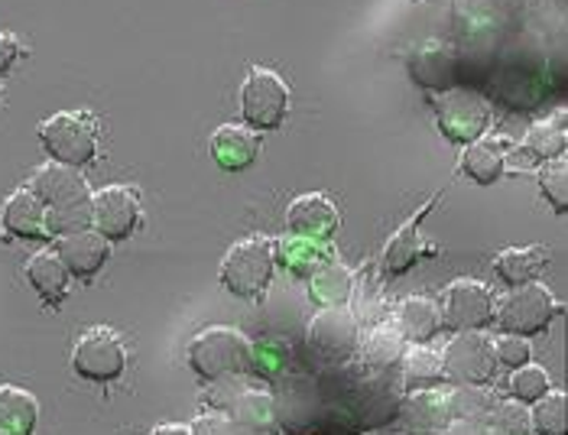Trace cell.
I'll list each match as a JSON object with an SVG mask.
<instances>
[{
    "mask_svg": "<svg viewBox=\"0 0 568 435\" xmlns=\"http://www.w3.org/2000/svg\"><path fill=\"white\" fill-rule=\"evenodd\" d=\"M91 221L104 241H124L140 224V199L124 185H104L91 195Z\"/></svg>",
    "mask_w": 568,
    "mask_h": 435,
    "instance_id": "obj_11",
    "label": "cell"
},
{
    "mask_svg": "<svg viewBox=\"0 0 568 435\" xmlns=\"http://www.w3.org/2000/svg\"><path fill=\"white\" fill-rule=\"evenodd\" d=\"M192 435H266L263 429H251V426H244V423H234V419H227L224 413H205V416H199L195 423H192Z\"/></svg>",
    "mask_w": 568,
    "mask_h": 435,
    "instance_id": "obj_33",
    "label": "cell"
},
{
    "mask_svg": "<svg viewBox=\"0 0 568 435\" xmlns=\"http://www.w3.org/2000/svg\"><path fill=\"white\" fill-rule=\"evenodd\" d=\"M40 423V403L23 387H0V435H33Z\"/></svg>",
    "mask_w": 568,
    "mask_h": 435,
    "instance_id": "obj_23",
    "label": "cell"
},
{
    "mask_svg": "<svg viewBox=\"0 0 568 435\" xmlns=\"http://www.w3.org/2000/svg\"><path fill=\"white\" fill-rule=\"evenodd\" d=\"M442 381H445L442 354L423 348V345H416L409 354H403V384H406V391H433Z\"/></svg>",
    "mask_w": 568,
    "mask_h": 435,
    "instance_id": "obj_28",
    "label": "cell"
},
{
    "mask_svg": "<svg viewBox=\"0 0 568 435\" xmlns=\"http://www.w3.org/2000/svg\"><path fill=\"white\" fill-rule=\"evenodd\" d=\"M338 209L328 195L322 192H308L300 195L290 212H286V227L290 234H300V237H312V241H328L335 231H338Z\"/></svg>",
    "mask_w": 568,
    "mask_h": 435,
    "instance_id": "obj_15",
    "label": "cell"
},
{
    "mask_svg": "<svg viewBox=\"0 0 568 435\" xmlns=\"http://www.w3.org/2000/svg\"><path fill=\"white\" fill-rule=\"evenodd\" d=\"M442 364H445V374L455 377L458 384L481 387L497 371L494 342L481 332H458L442 354Z\"/></svg>",
    "mask_w": 568,
    "mask_h": 435,
    "instance_id": "obj_9",
    "label": "cell"
},
{
    "mask_svg": "<svg viewBox=\"0 0 568 435\" xmlns=\"http://www.w3.org/2000/svg\"><path fill=\"white\" fill-rule=\"evenodd\" d=\"M442 325L455 332H481L494 322V296L478 280H455L442 300Z\"/></svg>",
    "mask_w": 568,
    "mask_h": 435,
    "instance_id": "obj_10",
    "label": "cell"
},
{
    "mask_svg": "<svg viewBox=\"0 0 568 435\" xmlns=\"http://www.w3.org/2000/svg\"><path fill=\"white\" fill-rule=\"evenodd\" d=\"M568 133H566V114H552L539 124H532V131L526 133V143L517 150V156H524V170L532 163H549L559 160L566 153Z\"/></svg>",
    "mask_w": 568,
    "mask_h": 435,
    "instance_id": "obj_19",
    "label": "cell"
},
{
    "mask_svg": "<svg viewBox=\"0 0 568 435\" xmlns=\"http://www.w3.org/2000/svg\"><path fill=\"white\" fill-rule=\"evenodd\" d=\"M510 396L517 403H536L539 396L549 393V374L536 364H524V367H514L510 374V384H507Z\"/></svg>",
    "mask_w": 568,
    "mask_h": 435,
    "instance_id": "obj_31",
    "label": "cell"
},
{
    "mask_svg": "<svg viewBox=\"0 0 568 435\" xmlns=\"http://www.w3.org/2000/svg\"><path fill=\"white\" fill-rule=\"evenodd\" d=\"M40 140H43L45 153L52 156V163L62 166H88L98 153V131L91 124L88 114L75 111H59L49 121L40 124Z\"/></svg>",
    "mask_w": 568,
    "mask_h": 435,
    "instance_id": "obj_4",
    "label": "cell"
},
{
    "mask_svg": "<svg viewBox=\"0 0 568 435\" xmlns=\"http://www.w3.org/2000/svg\"><path fill=\"white\" fill-rule=\"evenodd\" d=\"M276 251L263 234L237 241L221 261V283L234 296H261L273 280Z\"/></svg>",
    "mask_w": 568,
    "mask_h": 435,
    "instance_id": "obj_3",
    "label": "cell"
},
{
    "mask_svg": "<svg viewBox=\"0 0 568 435\" xmlns=\"http://www.w3.org/2000/svg\"><path fill=\"white\" fill-rule=\"evenodd\" d=\"M497 322L504 332L510 335H524V338H532L539 332H546L556 315H559V303L556 296L539 286V283H524V286H514L500 303H497Z\"/></svg>",
    "mask_w": 568,
    "mask_h": 435,
    "instance_id": "obj_5",
    "label": "cell"
},
{
    "mask_svg": "<svg viewBox=\"0 0 568 435\" xmlns=\"http://www.w3.org/2000/svg\"><path fill=\"white\" fill-rule=\"evenodd\" d=\"M37 199L45 209V231L49 234H65L75 227H85L91 221V192L85 179L75 173L72 166L62 163H45L33 173Z\"/></svg>",
    "mask_w": 568,
    "mask_h": 435,
    "instance_id": "obj_1",
    "label": "cell"
},
{
    "mask_svg": "<svg viewBox=\"0 0 568 435\" xmlns=\"http://www.w3.org/2000/svg\"><path fill=\"white\" fill-rule=\"evenodd\" d=\"M72 367L79 377L94 384H111L124 374L128 367V351L124 342L111 328H88L72 351Z\"/></svg>",
    "mask_w": 568,
    "mask_h": 435,
    "instance_id": "obj_8",
    "label": "cell"
},
{
    "mask_svg": "<svg viewBox=\"0 0 568 435\" xmlns=\"http://www.w3.org/2000/svg\"><path fill=\"white\" fill-rule=\"evenodd\" d=\"M552 261V251L542 247V244H532V247H510L504 254H497L494 261V270L504 283L510 286H524V283H532L546 266Z\"/></svg>",
    "mask_w": 568,
    "mask_h": 435,
    "instance_id": "obj_24",
    "label": "cell"
},
{
    "mask_svg": "<svg viewBox=\"0 0 568 435\" xmlns=\"http://www.w3.org/2000/svg\"><path fill=\"white\" fill-rule=\"evenodd\" d=\"M290 111V88L286 82L270 72L254 69L241 88V114L251 131H276L286 121Z\"/></svg>",
    "mask_w": 568,
    "mask_h": 435,
    "instance_id": "obj_6",
    "label": "cell"
},
{
    "mask_svg": "<svg viewBox=\"0 0 568 435\" xmlns=\"http://www.w3.org/2000/svg\"><path fill=\"white\" fill-rule=\"evenodd\" d=\"M494 357L500 361V364H507V367H524L529 364V357H532V348H529V342H526L524 335H504V338H497L494 342Z\"/></svg>",
    "mask_w": 568,
    "mask_h": 435,
    "instance_id": "obj_34",
    "label": "cell"
},
{
    "mask_svg": "<svg viewBox=\"0 0 568 435\" xmlns=\"http://www.w3.org/2000/svg\"><path fill=\"white\" fill-rule=\"evenodd\" d=\"M209 406L224 413L234 423H244L251 429H270L273 426V396L254 384H247L241 374L215 381V391L209 393Z\"/></svg>",
    "mask_w": 568,
    "mask_h": 435,
    "instance_id": "obj_7",
    "label": "cell"
},
{
    "mask_svg": "<svg viewBox=\"0 0 568 435\" xmlns=\"http://www.w3.org/2000/svg\"><path fill=\"white\" fill-rule=\"evenodd\" d=\"M507 146H510L507 140H490V136L471 140L462 153V173L478 185L497 182L507 166Z\"/></svg>",
    "mask_w": 568,
    "mask_h": 435,
    "instance_id": "obj_21",
    "label": "cell"
},
{
    "mask_svg": "<svg viewBox=\"0 0 568 435\" xmlns=\"http://www.w3.org/2000/svg\"><path fill=\"white\" fill-rule=\"evenodd\" d=\"M27 280L30 286L40 293L45 305H62L69 296V270L59 261L55 247L52 251H40L27 263Z\"/></svg>",
    "mask_w": 568,
    "mask_h": 435,
    "instance_id": "obj_22",
    "label": "cell"
},
{
    "mask_svg": "<svg viewBox=\"0 0 568 435\" xmlns=\"http://www.w3.org/2000/svg\"><path fill=\"white\" fill-rule=\"evenodd\" d=\"M396 328L406 342L426 345L442 332V308L429 296H409L396 308Z\"/></svg>",
    "mask_w": 568,
    "mask_h": 435,
    "instance_id": "obj_20",
    "label": "cell"
},
{
    "mask_svg": "<svg viewBox=\"0 0 568 435\" xmlns=\"http://www.w3.org/2000/svg\"><path fill=\"white\" fill-rule=\"evenodd\" d=\"M409 75H413L416 85L429 88V91H452L455 79H458V65H455V55L445 45L429 43L423 49H413Z\"/></svg>",
    "mask_w": 568,
    "mask_h": 435,
    "instance_id": "obj_18",
    "label": "cell"
},
{
    "mask_svg": "<svg viewBox=\"0 0 568 435\" xmlns=\"http://www.w3.org/2000/svg\"><path fill=\"white\" fill-rule=\"evenodd\" d=\"M357 338V318L345 305H328L308 322V348L328 361H348Z\"/></svg>",
    "mask_w": 568,
    "mask_h": 435,
    "instance_id": "obj_12",
    "label": "cell"
},
{
    "mask_svg": "<svg viewBox=\"0 0 568 435\" xmlns=\"http://www.w3.org/2000/svg\"><path fill=\"white\" fill-rule=\"evenodd\" d=\"M0 98H3V85H0Z\"/></svg>",
    "mask_w": 568,
    "mask_h": 435,
    "instance_id": "obj_37",
    "label": "cell"
},
{
    "mask_svg": "<svg viewBox=\"0 0 568 435\" xmlns=\"http://www.w3.org/2000/svg\"><path fill=\"white\" fill-rule=\"evenodd\" d=\"M429 209L433 205H426L423 212L416 218H409L399 231H396L394 237H390V244L384 247V273L387 276H399V273H406V270H413L416 263H419V254H423V237H419V224H423V218L429 215Z\"/></svg>",
    "mask_w": 568,
    "mask_h": 435,
    "instance_id": "obj_25",
    "label": "cell"
},
{
    "mask_svg": "<svg viewBox=\"0 0 568 435\" xmlns=\"http://www.w3.org/2000/svg\"><path fill=\"white\" fill-rule=\"evenodd\" d=\"M539 189H542L546 202L562 215L568 209V166L562 156L542 163V170H539Z\"/></svg>",
    "mask_w": 568,
    "mask_h": 435,
    "instance_id": "obj_32",
    "label": "cell"
},
{
    "mask_svg": "<svg viewBox=\"0 0 568 435\" xmlns=\"http://www.w3.org/2000/svg\"><path fill=\"white\" fill-rule=\"evenodd\" d=\"M403 345H406V338L399 335L396 325H381L364 342V361L371 367H390L403 357Z\"/></svg>",
    "mask_w": 568,
    "mask_h": 435,
    "instance_id": "obj_30",
    "label": "cell"
},
{
    "mask_svg": "<svg viewBox=\"0 0 568 435\" xmlns=\"http://www.w3.org/2000/svg\"><path fill=\"white\" fill-rule=\"evenodd\" d=\"M23 55V45L13 33H0V75L10 72L17 65V59Z\"/></svg>",
    "mask_w": 568,
    "mask_h": 435,
    "instance_id": "obj_35",
    "label": "cell"
},
{
    "mask_svg": "<svg viewBox=\"0 0 568 435\" xmlns=\"http://www.w3.org/2000/svg\"><path fill=\"white\" fill-rule=\"evenodd\" d=\"M111 241H104L94 227H75V231H65L59 234L55 241V254L59 261L65 263L69 276H79V280H91L104 270V263L111 257Z\"/></svg>",
    "mask_w": 568,
    "mask_h": 435,
    "instance_id": "obj_14",
    "label": "cell"
},
{
    "mask_svg": "<svg viewBox=\"0 0 568 435\" xmlns=\"http://www.w3.org/2000/svg\"><path fill=\"white\" fill-rule=\"evenodd\" d=\"M189 364L199 377L205 381H221L234 374H247L254 364V345L244 332L215 325L205 328L192 338L189 345Z\"/></svg>",
    "mask_w": 568,
    "mask_h": 435,
    "instance_id": "obj_2",
    "label": "cell"
},
{
    "mask_svg": "<svg viewBox=\"0 0 568 435\" xmlns=\"http://www.w3.org/2000/svg\"><path fill=\"white\" fill-rule=\"evenodd\" d=\"M536 435H568V399L562 391L546 393L532 403L529 413Z\"/></svg>",
    "mask_w": 568,
    "mask_h": 435,
    "instance_id": "obj_29",
    "label": "cell"
},
{
    "mask_svg": "<svg viewBox=\"0 0 568 435\" xmlns=\"http://www.w3.org/2000/svg\"><path fill=\"white\" fill-rule=\"evenodd\" d=\"M273 251H276V261L286 263L300 276H312L322 263L332 261V251L322 241L300 237V234H286L280 244H273Z\"/></svg>",
    "mask_w": 568,
    "mask_h": 435,
    "instance_id": "obj_26",
    "label": "cell"
},
{
    "mask_svg": "<svg viewBox=\"0 0 568 435\" xmlns=\"http://www.w3.org/2000/svg\"><path fill=\"white\" fill-rule=\"evenodd\" d=\"M490 111L475 91H448L438 101V128L455 143H471L487 131Z\"/></svg>",
    "mask_w": 568,
    "mask_h": 435,
    "instance_id": "obj_13",
    "label": "cell"
},
{
    "mask_svg": "<svg viewBox=\"0 0 568 435\" xmlns=\"http://www.w3.org/2000/svg\"><path fill=\"white\" fill-rule=\"evenodd\" d=\"M257 153H261V140L247 124H224L212 136V156L227 173H241L254 166Z\"/></svg>",
    "mask_w": 568,
    "mask_h": 435,
    "instance_id": "obj_16",
    "label": "cell"
},
{
    "mask_svg": "<svg viewBox=\"0 0 568 435\" xmlns=\"http://www.w3.org/2000/svg\"><path fill=\"white\" fill-rule=\"evenodd\" d=\"M3 231L10 237H20V241L49 237V231H45V209L33 189H17L3 202Z\"/></svg>",
    "mask_w": 568,
    "mask_h": 435,
    "instance_id": "obj_17",
    "label": "cell"
},
{
    "mask_svg": "<svg viewBox=\"0 0 568 435\" xmlns=\"http://www.w3.org/2000/svg\"><path fill=\"white\" fill-rule=\"evenodd\" d=\"M153 435H192V426H182V423H166V426L153 429Z\"/></svg>",
    "mask_w": 568,
    "mask_h": 435,
    "instance_id": "obj_36",
    "label": "cell"
},
{
    "mask_svg": "<svg viewBox=\"0 0 568 435\" xmlns=\"http://www.w3.org/2000/svg\"><path fill=\"white\" fill-rule=\"evenodd\" d=\"M351 290H354V276L342 261H325L312 273V300L318 305H345Z\"/></svg>",
    "mask_w": 568,
    "mask_h": 435,
    "instance_id": "obj_27",
    "label": "cell"
}]
</instances>
